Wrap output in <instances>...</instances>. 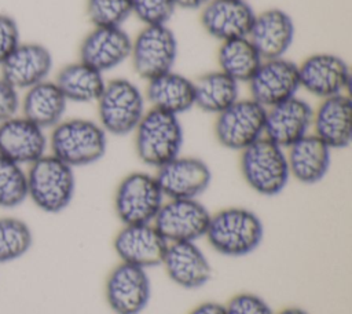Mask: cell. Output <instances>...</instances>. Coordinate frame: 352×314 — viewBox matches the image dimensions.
Listing matches in <instances>:
<instances>
[{
    "mask_svg": "<svg viewBox=\"0 0 352 314\" xmlns=\"http://www.w3.org/2000/svg\"><path fill=\"white\" fill-rule=\"evenodd\" d=\"M261 62V55L248 36L220 43L217 51L219 69L239 84H248Z\"/></svg>",
    "mask_w": 352,
    "mask_h": 314,
    "instance_id": "29",
    "label": "cell"
},
{
    "mask_svg": "<svg viewBox=\"0 0 352 314\" xmlns=\"http://www.w3.org/2000/svg\"><path fill=\"white\" fill-rule=\"evenodd\" d=\"M144 96L151 109L180 116L195 107L194 80L169 70L147 81Z\"/></svg>",
    "mask_w": 352,
    "mask_h": 314,
    "instance_id": "25",
    "label": "cell"
},
{
    "mask_svg": "<svg viewBox=\"0 0 352 314\" xmlns=\"http://www.w3.org/2000/svg\"><path fill=\"white\" fill-rule=\"evenodd\" d=\"M274 314H309L307 310L301 308V307H297V306H289V307H285L282 310H279L278 313H274Z\"/></svg>",
    "mask_w": 352,
    "mask_h": 314,
    "instance_id": "39",
    "label": "cell"
},
{
    "mask_svg": "<svg viewBox=\"0 0 352 314\" xmlns=\"http://www.w3.org/2000/svg\"><path fill=\"white\" fill-rule=\"evenodd\" d=\"M109 135L91 118H63L48 134V153L72 168L88 167L103 158Z\"/></svg>",
    "mask_w": 352,
    "mask_h": 314,
    "instance_id": "2",
    "label": "cell"
},
{
    "mask_svg": "<svg viewBox=\"0 0 352 314\" xmlns=\"http://www.w3.org/2000/svg\"><path fill=\"white\" fill-rule=\"evenodd\" d=\"M188 314H227V311H226L224 304H221L219 302L208 300V302H202L198 306H195Z\"/></svg>",
    "mask_w": 352,
    "mask_h": 314,
    "instance_id": "37",
    "label": "cell"
},
{
    "mask_svg": "<svg viewBox=\"0 0 352 314\" xmlns=\"http://www.w3.org/2000/svg\"><path fill=\"white\" fill-rule=\"evenodd\" d=\"M28 200L26 168L0 156V208L12 209Z\"/></svg>",
    "mask_w": 352,
    "mask_h": 314,
    "instance_id": "31",
    "label": "cell"
},
{
    "mask_svg": "<svg viewBox=\"0 0 352 314\" xmlns=\"http://www.w3.org/2000/svg\"><path fill=\"white\" fill-rule=\"evenodd\" d=\"M194 85L195 107L209 114L217 116L241 98V84L220 69L204 73L194 80Z\"/></svg>",
    "mask_w": 352,
    "mask_h": 314,
    "instance_id": "28",
    "label": "cell"
},
{
    "mask_svg": "<svg viewBox=\"0 0 352 314\" xmlns=\"http://www.w3.org/2000/svg\"><path fill=\"white\" fill-rule=\"evenodd\" d=\"M151 289L146 269L120 262L106 278L104 297L116 314H140L150 302Z\"/></svg>",
    "mask_w": 352,
    "mask_h": 314,
    "instance_id": "11",
    "label": "cell"
},
{
    "mask_svg": "<svg viewBox=\"0 0 352 314\" xmlns=\"http://www.w3.org/2000/svg\"><path fill=\"white\" fill-rule=\"evenodd\" d=\"M166 247L168 241L153 223L122 224L113 240L120 262L146 270L161 266Z\"/></svg>",
    "mask_w": 352,
    "mask_h": 314,
    "instance_id": "16",
    "label": "cell"
},
{
    "mask_svg": "<svg viewBox=\"0 0 352 314\" xmlns=\"http://www.w3.org/2000/svg\"><path fill=\"white\" fill-rule=\"evenodd\" d=\"M132 37L122 26H94L78 47V59L100 73L129 61Z\"/></svg>",
    "mask_w": 352,
    "mask_h": 314,
    "instance_id": "15",
    "label": "cell"
},
{
    "mask_svg": "<svg viewBox=\"0 0 352 314\" xmlns=\"http://www.w3.org/2000/svg\"><path fill=\"white\" fill-rule=\"evenodd\" d=\"M264 234V223L253 209L234 205L210 215L205 240L221 256L243 258L261 245Z\"/></svg>",
    "mask_w": 352,
    "mask_h": 314,
    "instance_id": "1",
    "label": "cell"
},
{
    "mask_svg": "<svg viewBox=\"0 0 352 314\" xmlns=\"http://www.w3.org/2000/svg\"><path fill=\"white\" fill-rule=\"evenodd\" d=\"M265 107L249 98H239L216 116L214 136L220 146L242 151L264 136Z\"/></svg>",
    "mask_w": 352,
    "mask_h": 314,
    "instance_id": "9",
    "label": "cell"
},
{
    "mask_svg": "<svg viewBox=\"0 0 352 314\" xmlns=\"http://www.w3.org/2000/svg\"><path fill=\"white\" fill-rule=\"evenodd\" d=\"M28 198L43 212L59 213L76 194L74 168L51 153L44 154L26 168Z\"/></svg>",
    "mask_w": 352,
    "mask_h": 314,
    "instance_id": "4",
    "label": "cell"
},
{
    "mask_svg": "<svg viewBox=\"0 0 352 314\" xmlns=\"http://www.w3.org/2000/svg\"><path fill=\"white\" fill-rule=\"evenodd\" d=\"M212 212L199 198L165 200L153 224L169 242H198L205 238Z\"/></svg>",
    "mask_w": 352,
    "mask_h": 314,
    "instance_id": "10",
    "label": "cell"
},
{
    "mask_svg": "<svg viewBox=\"0 0 352 314\" xmlns=\"http://www.w3.org/2000/svg\"><path fill=\"white\" fill-rule=\"evenodd\" d=\"M48 153L47 131L22 114L0 123V156L23 167Z\"/></svg>",
    "mask_w": 352,
    "mask_h": 314,
    "instance_id": "19",
    "label": "cell"
},
{
    "mask_svg": "<svg viewBox=\"0 0 352 314\" xmlns=\"http://www.w3.org/2000/svg\"><path fill=\"white\" fill-rule=\"evenodd\" d=\"M67 103L56 83L48 78L23 91L19 112L23 117L47 131L65 118Z\"/></svg>",
    "mask_w": 352,
    "mask_h": 314,
    "instance_id": "26",
    "label": "cell"
},
{
    "mask_svg": "<svg viewBox=\"0 0 352 314\" xmlns=\"http://www.w3.org/2000/svg\"><path fill=\"white\" fill-rule=\"evenodd\" d=\"M96 107L98 123L107 135L113 136L133 134L148 109L144 91L126 77L106 81Z\"/></svg>",
    "mask_w": 352,
    "mask_h": 314,
    "instance_id": "5",
    "label": "cell"
},
{
    "mask_svg": "<svg viewBox=\"0 0 352 314\" xmlns=\"http://www.w3.org/2000/svg\"><path fill=\"white\" fill-rule=\"evenodd\" d=\"M312 134L331 150L346 149L352 142V101L348 94L320 99L314 107Z\"/></svg>",
    "mask_w": 352,
    "mask_h": 314,
    "instance_id": "22",
    "label": "cell"
},
{
    "mask_svg": "<svg viewBox=\"0 0 352 314\" xmlns=\"http://www.w3.org/2000/svg\"><path fill=\"white\" fill-rule=\"evenodd\" d=\"M248 85L250 98L265 109L278 105L301 90L298 63L286 56L263 59Z\"/></svg>",
    "mask_w": 352,
    "mask_h": 314,
    "instance_id": "14",
    "label": "cell"
},
{
    "mask_svg": "<svg viewBox=\"0 0 352 314\" xmlns=\"http://www.w3.org/2000/svg\"><path fill=\"white\" fill-rule=\"evenodd\" d=\"M87 15L94 26H122L132 15V0H87Z\"/></svg>",
    "mask_w": 352,
    "mask_h": 314,
    "instance_id": "32",
    "label": "cell"
},
{
    "mask_svg": "<svg viewBox=\"0 0 352 314\" xmlns=\"http://www.w3.org/2000/svg\"><path fill=\"white\" fill-rule=\"evenodd\" d=\"M52 69L54 55L47 45L21 41L0 65V76L21 92L48 80Z\"/></svg>",
    "mask_w": 352,
    "mask_h": 314,
    "instance_id": "17",
    "label": "cell"
},
{
    "mask_svg": "<svg viewBox=\"0 0 352 314\" xmlns=\"http://www.w3.org/2000/svg\"><path fill=\"white\" fill-rule=\"evenodd\" d=\"M165 197L151 172L126 174L114 191V212L122 224L153 223Z\"/></svg>",
    "mask_w": 352,
    "mask_h": 314,
    "instance_id": "7",
    "label": "cell"
},
{
    "mask_svg": "<svg viewBox=\"0 0 352 314\" xmlns=\"http://www.w3.org/2000/svg\"><path fill=\"white\" fill-rule=\"evenodd\" d=\"M209 0H175L177 8L184 10H201Z\"/></svg>",
    "mask_w": 352,
    "mask_h": 314,
    "instance_id": "38",
    "label": "cell"
},
{
    "mask_svg": "<svg viewBox=\"0 0 352 314\" xmlns=\"http://www.w3.org/2000/svg\"><path fill=\"white\" fill-rule=\"evenodd\" d=\"M165 200L199 198L212 183L209 164L197 156L179 154L154 172Z\"/></svg>",
    "mask_w": 352,
    "mask_h": 314,
    "instance_id": "13",
    "label": "cell"
},
{
    "mask_svg": "<svg viewBox=\"0 0 352 314\" xmlns=\"http://www.w3.org/2000/svg\"><path fill=\"white\" fill-rule=\"evenodd\" d=\"M21 41V30L16 19L7 12H0V65Z\"/></svg>",
    "mask_w": 352,
    "mask_h": 314,
    "instance_id": "35",
    "label": "cell"
},
{
    "mask_svg": "<svg viewBox=\"0 0 352 314\" xmlns=\"http://www.w3.org/2000/svg\"><path fill=\"white\" fill-rule=\"evenodd\" d=\"M248 37L263 59L286 56L296 37V25L285 10L268 8L256 14Z\"/></svg>",
    "mask_w": 352,
    "mask_h": 314,
    "instance_id": "23",
    "label": "cell"
},
{
    "mask_svg": "<svg viewBox=\"0 0 352 314\" xmlns=\"http://www.w3.org/2000/svg\"><path fill=\"white\" fill-rule=\"evenodd\" d=\"M33 245L29 224L15 216L0 218V263H8L25 256Z\"/></svg>",
    "mask_w": 352,
    "mask_h": 314,
    "instance_id": "30",
    "label": "cell"
},
{
    "mask_svg": "<svg viewBox=\"0 0 352 314\" xmlns=\"http://www.w3.org/2000/svg\"><path fill=\"white\" fill-rule=\"evenodd\" d=\"M314 106L296 95L265 109L264 136L287 149L312 132Z\"/></svg>",
    "mask_w": 352,
    "mask_h": 314,
    "instance_id": "18",
    "label": "cell"
},
{
    "mask_svg": "<svg viewBox=\"0 0 352 314\" xmlns=\"http://www.w3.org/2000/svg\"><path fill=\"white\" fill-rule=\"evenodd\" d=\"M331 149L312 132L286 149L290 178L305 186L322 182L331 167Z\"/></svg>",
    "mask_w": 352,
    "mask_h": 314,
    "instance_id": "24",
    "label": "cell"
},
{
    "mask_svg": "<svg viewBox=\"0 0 352 314\" xmlns=\"http://www.w3.org/2000/svg\"><path fill=\"white\" fill-rule=\"evenodd\" d=\"M19 91L0 76V123L16 116L19 113Z\"/></svg>",
    "mask_w": 352,
    "mask_h": 314,
    "instance_id": "36",
    "label": "cell"
},
{
    "mask_svg": "<svg viewBox=\"0 0 352 314\" xmlns=\"http://www.w3.org/2000/svg\"><path fill=\"white\" fill-rule=\"evenodd\" d=\"M161 266L176 286L187 291L199 289L212 278V264L198 242H169Z\"/></svg>",
    "mask_w": 352,
    "mask_h": 314,
    "instance_id": "20",
    "label": "cell"
},
{
    "mask_svg": "<svg viewBox=\"0 0 352 314\" xmlns=\"http://www.w3.org/2000/svg\"><path fill=\"white\" fill-rule=\"evenodd\" d=\"M184 143V131L179 116L148 107L136 129L133 145L138 158L158 169L179 154Z\"/></svg>",
    "mask_w": 352,
    "mask_h": 314,
    "instance_id": "3",
    "label": "cell"
},
{
    "mask_svg": "<svg viewBox=\"0 0 352 314\" xmlns=\"http://www.w3.org/2000/svg\"><path fill=\"white\" fill-rule=\"evenodd\" d=\"M54 81L67 102L96 103L107 80L103 73L78 59L62 66Z\"/></svg>",
    "mask_w": 352,
    "mask_h": 314,
    "instance_id": "27",
    "label": "cell"
},
{
    "mask_svg": "<svg viewBox=\"0 0 352 314\" xmlns=\"http://www.w3.org/2000/svg\"><path fill=\"white\" fill-rule=\"evenodd\" d=\"M239 168L246 185L263 197L280 194L292 179L286 149L265 136L241 151Z\"/></svg>",
    "mask_w": 352,
    "mask_h": 314,
    "instance_id": "6",
    "label": "cell"
},
{
    "mask_svg": "<svg viewBox=\"0 0 352 314\" xmlns=\"http://www.w3.org/2000/svg\"><path fill=\"white\" fill-rule=\"evenodd\" d=\"M256 12L246 0H209L199 21L204 30L220 43L249 36Z\"/></svg>",
    "mask_w": 352,
    "mask_h": 314,
    "instance_id": "21",
    "label": "cell"
},
{
    "mask_svg": "<svg viewBox=\"0 0 352 314\" xmlns=\"http://www.w3.org/2000/svg\"><path fill=\"white\" fill-rule=\"evenodd\" d=\"M176 8L175 0H132V15L144 26L168 25Z\"/></svg>",
    "mask_w": 352,
    "mask_h": 314,
    "instance_id": "33",
    "label": "cell"
},
{
    "mask_svg": "<svg viewBox=\"0 0 352 314\" xmlns=\"http://www.w3.org/2000/svg\"><path fill=\"white\" fill-rule=\"evenodd\" d=\"M300 88L324 99L348 94L351 85V67L348 62L333 52H315L298 63Z\"/></svg>",
    "mask_w": 352,
    "mask_h": 314,
    "instance_id": "12",
    "label": "cell"
},
{
    "mask_svg": "<svg viewBox=\"0 0 352 314\" xmlns=\"http://www.w3.org/2000/svg\"><path fill=\"white\" fill-rule=\"evenodd\" d=\"M224 306L227 314H274L267 300L254 292H238Z\"/></svg>",
    "mask_w": 352,
    "mask_h": 314,
    "instance_id": "34",
    "label": "cell"
},
{
    "mask_svg": "<svg viewBox=\"0 0 352 314\" xmlns=\"http://www.w3.org/2000/svg\"><path fill=\"white\" fill-rule=\"evenodd\" d=\"M179 54L175 32L168 25L143 26L132 39L129 61L135 73L148 81L173 70Z\"/></svg>",
    "mask_w": 352,
    "mask_h": 314,
    "instance_id": "8",
    "label": "cell"
}]
</instances>
